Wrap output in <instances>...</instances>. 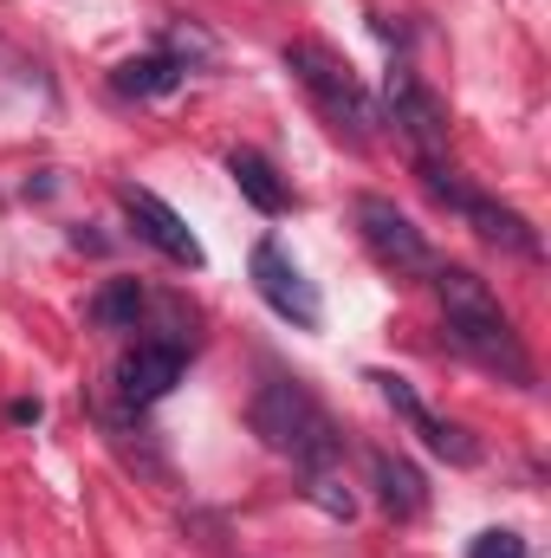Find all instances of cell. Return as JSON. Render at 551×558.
<instances>
[{
    "mask_svg": "<svg viewBox=\"0 0 551 558\" xmlns=\"http://www.w3.org/2000/svg\"><path fill=\"white\" fill-rule=\"evenodd\" d=\"M46 416V410H39V397H20V403H7V422H20V428H26V422H39Z\"/></svg>",
    "mask_w": 551,
    "mask_h": 558,
    "instance_id": "e0dca14e",
    "label": "cell"
},
{
    "mask_svg": "<svg viewBox=\"0 0 551 558\" xmlns=\"http://www.w3.org/2000/svg\"><path fill=\"white\" fill-rule=\"evenodd\" d=\"M182 72H188V65H182L175 52H162V46H156V52L124 59V65L111 72V92H118V98H137V105H143V98H169V92L182 85Z\"/></svg>",
    "mask_w": 551,
    "mask_h": 558,
    "instance_id": "7c38bea8",
    "label": "cell"
},
{
    "mask_svg": "<svg viewBox=\"0 0 551 558\" xmlns=\"http://www.w3.org/2000/svg\"><path fill=\"white\" fill-rule=\"evenodd\" d=\"M118 202H124V215L137 221V234L162 254V260H175V267H188V274H201L208 267V254H201V241L188 234V221L156 195V189H137V182H124L118 189Z\"/></svg>",
    "mask_w": 551,
    "mask_h": 558,
    "instance_id": "9c48e42d",
    "label": "cell"
},
{
    "mask_svg": "<svg viewBox=\"0 0 551 558\" xmlns=\"http://www.w3.org/2000/svg\"><path fill=\"white\" fill-rule=\"evenodd\" d=\"M370 384H377V390H383V403L409 422L415 435H421V448H428V454H441L448 468H480V461H487V448L474 441V428H461V422H441L428 403H421V397H415L409 377H396V371H370Z\"/></svg>",
    "mask_w": 551,
    "mask_h": 558,
    "instance_id": "8992f818",
    "label": "cell"
},
{
    "mask_svg": "<svg viewBox=\"0 0 551 558\" xmlns=\"http://www.w3.org/2000/svg\"><path fill=\"white\" fill-rule=\"evenodd\" d=\"M351 221H357V241L370 247V260H377L383 274H396V279H428L434 274L428 234L415 228L390 195H357V202H351Z\"/></svg>",
    "mask_w": 551,
    "mask_h": 558,
    "instance_id": "5b68a950",
    "label": "cell"
},
{
    "mask_svg": "<svg viewBox=\"0 0 551 558\" xmlns=\"http://www.w3.org/2000/svg\"><path fill=\"white\" fill-rule=\"evenodd\" d=\"M467 558H526V539L513 526H487V533H474Z\"/></svg>",
    "mask_w": 551,
    "mask_h": 558,
    "instance_id": "2e32d148",
    "label": "cell"
},
{
    "mask_svg": "<svg viewBox=\"0 0 551 558\" xmlns=\"http://www.w3.org/2000/svg\"><path fill=\"white\" fill-rule=\"evenodd\" d=\"M247 274H254V292H260V299L273 305L285 325H298V331H318V325H325V299H318V286L298 274V260H292V254L279 247L273 234H267V241L254 247Z\"/></svg>",
    "mask_w": 551,
    "mask_h": 558,
    "instance_id": "52a82bcc",
    "label": "cell"
},
{
    "mask_svg": "<svg viewBox=\"0 0 551 558\" xmlns=\"http://www.w3.org/2000/svg\"><path fill=\"white\" fill-rule=\"evenodd\" d=\"M305 500H311V507H325L331 520H351V513H357V500L338 487V474H331V468H325V474H305Z\"/></svg>",
    "mask_w": 551,
    "mask_h": 558,
    "instance_id": "9a60e30c",
    "label": "cell"
},
{
    "mask_svg": "<svg viewBox=\"0 0 551 558\" xmlns=\"http://www.w3.org/2000/svg\"><path fill=\"white\" fill-rule=\"evenodd\" d=\"M364 468H370V487H377V500H383L390 520H415L428 507V481H421V468H415L409 454L364 448Z\"/></svg>",
    "mask_w": 551,
    "mask_h": 558,
    "instance_id": "8fae6325",
    "label": "cell"
},
{
    "mask_svg": "<svg viewBox=\"0 0 551 558\" xmlns=\"http://www.w3.org/2000/svg\"><path fill=\"white\" fill-rule=\"evenodd\" d=\"M228 175H234V189H241L260 215H285V208H292V189L279 182V169L260 149H228Z\"/></svg>",
    "mask_w": 551,
    "mask_h": 558,
    "instance_id": "4fadbf2b",
    "label": "cell"
},
{
    "mask_svg": "<svg viewBox=\"0 0 551 558\" xmlns=\"http://www.w3.org/2000/svg\"><path fill=\"white\" fill-rule=\"evenodd\" d=\"M383 105H390V124L415 143V156H441V149H448V105L415 78L409 65H390Z\"/></svg>",
    "mask_w": 551,
    "mask_h": 558,
    "instance_id": "ba28073f",
    "label": "cell"
},
{
    "mask_svg": "<svg viewBox=\"0 0 551 558\" xmlns=\"http://www.w3.org/2000/svg\"><path fill=\"white\" fill-rule=\"evenodd\" d=\"M428 279H434V299H441V318H448V344L461 357H474L480 371H500L506 384L532 390V357H526L513 318L500 312L493 286L480 274H467V267H434Z\"/></svg>",
    "mask_w": 551,
    "mask_h": 558,
    "instance_id": "6da1fadb",
    "label": "cell"
},
{
    "mask_svg": "<svg viewBox=\"0 0 551 558\" xmlns=\"http://www.w3.org/2000/svg\"><path fill=\"white\" fill-rule=\"evenodd\" d=\"M285 72L318 98V111L338 124V131H351V137H377V98L364 92V78L351 72V59L338 52V46H325V39H292L285 46Z\"/></svg>",
    "mask_w": 551,
    "mask_h": 558,
    "instance_id": "3957f363",
    "label": "cell"
},
{
    "mask_svg": "<svg viewBox=\"0 0 551 558\" xmlns=\"http://www.w3.org/2000/svg\"><path fill=\"white\" fill-rule=\"evenodd\" d=\"M247 422H254V435H260L273 454H292L305 474H325V468H338V454H344L338 422H331V410L311 397L305 377H267V384L254 390V403H247Z\"/></svg>",
    "mask_w": 551,
    "mask_h": 558,
    "instance_id": "7a4b0ae2",
    "label": "cell"
},
{
    "mask_svg": "<svg viewBox=\"0 0 551 558\" xmlns=\"http://www.w3.org/2000/svg\"><path fill=\"white\" fill-rule=\"evenodd\" d=\"M182 371H188L182 338H143L137 351H124V364H118V397L131 410H149V403H162L182 384Z\"/></svg>",
    "mask_w": 551,
    "mask_h": 558,
    "instance_id": "30bf717a",
    "label": "cell"
},
{
    "mask_svg": "<svg viewBox=\"0 0 551 558\" xmlns=\"http://www.w3.org/2000/svg\"><path fill=\"white\" fill-rule=\"evenodd\" d=\"M421 189L441 202V208H454L474 234H487L493 247H506V254H519V260H546V241H539V228L519 215V208H506V202H493V195H480V189H467L441 156H421Z\"/></svg>",
    "mask_w": 551,
    "mask_h": 558,
    "instance_id": "277c9868",
    "label": "cell"
},
{
    "mask_svg": "<svg viewBox=\"0 0 551 558\" xmlns=\"http://www.w3.org/2000/svg\"><path fill=\"white\" fill-rule=\"evenodd\" d=\"M143 305H149V292H143L137 279H111V286L85 305V318H91V325H105V331H137Z\"/></svg>",
    "mask_w": 551,
    "mask_h": 558,
    "instance_id": "5bb4252c",
    "label": "cell"
}]
</instances>
